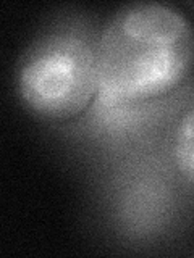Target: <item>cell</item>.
I'll return each instance as SVG.
<instances>
[{
    "instance_id": "cell-1",
    "label": "cell",
    "mask_w": 194,
    "mask_h": 258,
    "mask_svg": "<svg viewBox=\"0 0 194 258\" xmlns=\"http://www.w3.org/2000/svg\"><path fill=\"white\" fill-rule=\"evenodd\" d=\"M99 92L109 102H141L165 95L194 64V29L164 4L120 8L95 45Z\"/></svg>"
},
{
    "instance_id": "cell-2",
    "label": "cell",
    "mask_w": 194,
    "mask_h": 258,
    "mask_svg": "<svg viewBox=\"0 0 194 258\" xmlns=\"http://www.w3.org/2000/svg\"><path fill=\"white\" fill-rule=\"evenodd\" d=\"M18 92L28 108L44 119L81 115L99 92L95 47L71 34L39 39L21 61Z\"/></svg>"
},
{
    "instance_id": "cell-3",
    "label": "cell",
    "mask_w": 194,
    "mask_h": 258,
    "mask_svg": "<svg viewBox=\"0 0 194 258\" xmlns=\"http://www.w3.org/2000/svg\"><path fill=\"white\" fill-rule=\"evenodd\" d=\"M173 157L178 171L194 185V108L186 113L176 126Z\"/></svg>"
}]
</instances>
